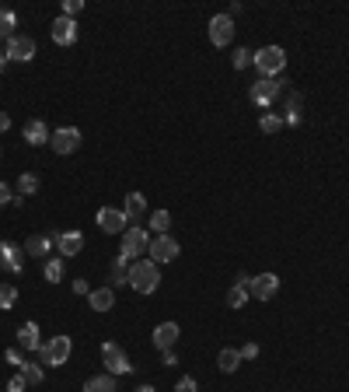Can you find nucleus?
I'll return each instance as SVG.
<instances>
[{
  "label": "nucleus",
  "mask_w": 349,
  "mask_h": 392,
  "mask_svg": "<svg viewBox=\"0 0 349 392\" xmlns=\"http://www.w3.org/2000/svg\"><path fill=\"white\" fill-rule=\"evenodd\" d=\"M18 347H21V351H42L39 326H35V322H25V326L18 329Z\"/></svg>",
  "instance_id": "20"
},
{
  "label": "nucleus",
  "mask_w": 349,
  "mask_h": 392,
  "mask_svg": "<svg viewBox=\"0 0 349 392\" xmlns=\"http://www.w3.org/2000/svg\"><path fill=\"white\" fill-rule=\"evenodd\" d=\"M248 280H252L248 273H238V280L230 284V291H227V305H230V308H245V301L252 298V295H248Z\"/></svg>",
  "instance_id": "18"
},
{
  "label": "nucleus",
  "mask_w": 349,
  "mask_h": 392,
  "mask_svg": "<svg viewBox=\"0 0 349 392\" xmlns=\"http://www.w3.org/2000/svg\"><path fill=\"white\" fill-rule=\"evenodd\" d=\"M88 305H91L94 312H108V308H115V291H112V288H98V291L88 295Z\"/></svg>",
  "instance_id": "22"
},
{
  "label": "nucleus",
  "mask_w": 349,
  "mask_h": 392,
  "mask_svg": "<svg viewBox=\"0 0 349 392\" xmlns=\"http://www.w3.org/2000/svg\"><path fill=\"white\" fill-rule=\"evenodd\" d=\"M18 15L14 11H8V8H0V39H14L18 32Z\"/></svg>",
  "instance_id": "26"
},
{
  "label": "nucleus",
  "mask_w": 349,
  "mask_h": 392,
  "mask_svg": "<svg viewBox=\"0 0 349 392\" xmlns=\"http://www.w3.org/2000/svg\"><path fill=\"white\" fill-rule=\"evenodd\" d=\"M252 64L259 67L262 77H279L286 71V53L279 46H262L255 56H252Z\"/></svg>",
  "instance_id": "2"
},
{
  "label": "nucleus",
  "mask_w": 349,
  "mask_h": 392,
  "mask_svg": "<svg viewBox=\"0 0 349 392\" xmlns=\"http://www.w3.org/2000/svg\"><path fill=\"white\" fill-rule=\"evenodd\" d=\"M84 392H115V375H91L84 382Z\"/></svg>",
  "instance_id": "25"
},
{
  "label": "nucleus",
  "mask_w": 349,
  "mask_h": 392,
  "mask_svg": "<svg viewBox=\"0 0 349 392\" xmlns=\"http://www.w3.org/2000/svg\"><path fill=\"white\" fill-rule=\"evenodd\" d=\"M279 95H283V81H276V77H262V81H255V84L248 88V98H252L259 109L272 105Z\"/></svg>",
  "instance_id": "5"
},
{
  "label": "nucleus",
  "mask_w": 349,
  "mask_h": 392,
  "mask_svg": "<svg viewBox=\"0 0 349 392\" xmlns=\"http://www.w3.org/2000/svg\"><path fill=\"white\" fill-rule=\"evenodd\" d=\"M161 364H164V368H174V364H179V357H174L171 351H164V361H161Z\"/></svg>",
  "instance_id": "40"
},
{
  "label": "nucleus",
  "mask_w": 349,
  "mask_h": 392,
  "mask_svg": "<svg viewBox=\"0 0 349 392\" xmlns=\"http://www.w3.org/2000/svg\"><path fill=\"white\" fill-rule=\"evenodd\" d=\"M0 270L21 273L25 270V249H18L14 242H0Z\"/></svg>",
  "instance_id": "14"
},
{
  "label": "nucleus",
  "mask_w": 349,
  "mask_h": 392,
  "mask_svg": "<svg viewBox=\"0 0 349 392\" xmlns=\"http://www.w3.org/2000/svg\"><path fill=\"white\" fill-rule=\"evenodd\" d=\"M143 252H150V239H147V232L143 228H126L123 232V259H130V263H137Z\"/></svg>",
  "instance_id": "4"
},
{
  "label": "nucleus",
  "mask_w": 349,
  "mask_h": 392,
  "mask_svg": "<svg viewBox=\"0 0 349 392\" xmlns=\"http://www.w3.org/2000/svg\"><path fill=\"white\" fill-rule=\"evenodd\" d=\"M14 301H18V288H14V284H4V280H0V308L11 312Z\"/></svg>",
  "instance_id": "29"
},
{
  "label": "nucleus",
  "mask_w": 349,
  "mask_h": 392,
  "mask_svg": "<svg viewBox=\"0 0 349 392\" xmlns=\"http://www.w3.org/2000/svg\"><path fill=\"white\" fill-rule=\"evenodd\" d=\"M25 378H28V385H42V378H46V371H42V364H35V361H25L21 368H18Z\"/></svg>",
  "instance_id": "28"
},
{
  "label": "nucleus",
  "mask_w": 349,
  "mask_h": 392,
  "mask_svg": "<svg viewBox=\"0 0 349 392\" xmlns=\"http://www.w3.org/2000/svg\"><path fill=\"white\" fill-rule=\"evenodd\" d=\"M130 288L140 295H154L161 288V270L154 259H137L130 263Z\"/></svg>",
  "instance_id": "1"
},
{
  "label": "nucleus",
  "mask_w": 349,
  "mask_h": 392,
  "mask_svg": "<svg viewBox=\"0 0 349 392\" xmlns=\"http://www.w3.org/2000/svg\"><path fill=\"white\" fill-rule=\"evenodd\" d=\"M230 39H235V18H230V15H217L210 21V42L217 49H223V46H230Z\"/></svg>",
  "instance_id": "10"
},
{
  "label": "nucleus",
  "mask_w": 349,
  "mask_h": 392,
  "mask_svg": "<svg viewBox=\"0 0 349 392\" xmlns=\"http://www.w3.org/2000/svg\"><path fill=\"white\" fill-rule=\"evenodd\" d=\"M252 56H255L252 49H245V46H238V49H235V71H245V67L252 64Z\"/></svg>",
  "instance_id": "33"
},
{
  "label": "nucleus",
  "mask_w": 349,
  "mask_h": 392,
  "mask_svg": "<svg viewBox=\"0 0 349 392\" xmlns=\"http://www.w3.org/2000/svg\"><path fill=\"white\" fill-rule=\"evenodd\" d=\"M42 273H46L49 284H60V280H63V259H46Z\"/></svg>",
  "instance_id": "27"
},
{
  "label": "nucleus",
  "mask_w": 349,
  "mask_h": 392,
  "mask_svg": "<svg viewBox=\"0 0 349 392\" xmlns=\"http://www.w3.org/2000/svg\"><path fill=\"white\" fill-rule=\"evenodd\" d=\"M4 361H8V364H14V368H21V364H25V357H21L18 351H8V354H4Z\"/></svg>",
  "instance_id": "38"
},
{
  "label": "nucleus",
  "mask_w": 349,
  "mask_h": 392,
  "mask_svg": "<svg viewBox=\"0 0 349 392\" xmlns=\"http://www.w3.org/2000/svg\"><path fill=\"white\" fill-rule=\"evenodd\" d=\"M49 137H52V133H49V127H46L42 120H28V123H25V140H28L32 147L49 144Z\"/></svg>",
  "instance_id": "19"
},
{
  "label": "nucleus",
  "mask_w": 349,
  "mask_h": 392,
  "mask_svg": "<svg viewBox=\"0 0 349 392\" xmlns=\"http://www.w3.org/2000/svg\"><path fill=\"white\" fill-rule=\"evenodd\" d=\"M74 291H77V295H91V291H88V280H74Z\"/></svg>",
  "instance_id": "41"
},
{
  "label": "nucleus",
  "mask_w": 349,
  "mask_h": 392,
  "mask_svg": "<svg viewBox=\"0 0 349 392\" xmlns=\"http://www.w3.org/2000/svg\"><path fill=\"white\" fill-rule=\"evenodd\" d=\"M70 351H74V340H70V336H52V340L49 344H42V364H49V368H63L67 361H70Z\"/></svg>",
  "instance_id": "3"
},
{
  "label": "nucleus",
  "mask_w": 349,
  "mask_h": 392,
  "mask_svg": "<svg viewBox=\"0 0 349 392\" xmlns=\"http://www.w3.org/2000/svg\"><path fill=\"white\" fill-rule=\"evenodd\" d=\"M35 189H39V176H32V172H25V176L18 179V193H21V196H32Z\"/></svg>",
  "instance_id": "32"
},
{
  "label": "nucleus",
  "mask_w": 349,
  "mask_h": 392,
  "mask_svg": "<svg viewBox=\"0 0 349 392\" xmlns=\"http://www.w3.org/2000/svg\"><path fill=\"white\" fill-rule=\"evenodd\" d=\"M276 291H279V277L276 273H259V277L248 280V295L255 301H269V298H276Z\"/></svg>",
  "instance_id": "8"
},
{
  "label": "nucleus",
  "mask_w": 349,
  "mask_h": 392,
  "mask_svg": "<svg viewBox=\"0 0 349 392\" xmlns=\"http://www.w3.org/2000/svg\"><path fill=\"white\" fill-rule=\"evenodd\" d=\"M123 214H126V224H130V228H140V221H143V214H147V200H143V193H130Z\"/></svg>",
  "instance_id": "17"
},
{
  "label": "nucleus",
  "mask_w": 349,
  "mask_h": 392,
  "mask_svg": "<svg viewBox=\"0 0 349 392\" xmlns=\"http://www.w3.org/2000/svg\"><path fill=\"white\" fill-rule=\"evenodd\" d=\"M4 130H11V116H8V112H0V133H4Z\"/></svg>",
  "instance_id": "42"
},
{
  "label": "nucleus",
  "mask_w": 349,
  "mask_h": 392,
  "mask_svg": "<svg viewBox=\"0 0 349 392\" xmlns=\"http://www.w3.org/2000/svg\"><path fill=\"white\" fill-rule=\"evenodd\" d=\"M52 242H56V249H60V259H74L84 249V235L81 232H56Z\"/></svg>",
  "instance_id": "13"
},
{
  "label": "nucleus",
  "mask_w": 349,
  "mask_h": 392,
  "mask_svg": "<svg viewBox=\"0 0 349 392\" xmlns=\"http://www.w3.org/2000/svg\"><path fill=\"white\" fill-rule=\"evenodd\" d=\"M49 147H52L56 154H74V151L81 147V130H77V127H60V130L49 137Z\"/></svg>",
  "instance_id": "9"
},
{
  "label": "nucleus",
  "mask_w": 349,
  "mask_h": 392,
  "mask_svg": "<svg viewBox=\"0 0 349 392\" xmlns=\"http://www.w3.org/2000/svg\"><path fill=\"white\" fill-rule=\"evenodd\" d=\"M8 200H14V196H11L8 183H0V207H8Z\"/></svg>",
  "instance_id": "39"
},
{
  "label": "nucleus",
  "mask_w": 349,
  "mask_h": 392,
  "mask_svg": "<svg viewBox=\"0 0 349 392\" xmlns=\"http://www.w3.org/2000/svg\"><path fill=\"white\" fill-rule=\"evenodd\" d=\"M174 392H199V385H196V378H179V385H174Z\"/></svg>",
  "instance_id": "34"
},
{
  "label": "nucleus",
  "mask_w": 349,
  "mask_h": 392,
  "mask_svg": "<svg viewBox=\"0 0 349 392\" xmlns=\"http://www.w3.org/2000/svg\"><path fill=\"white\" fill-rule=\"evenodd\" d=\"M182 249H179V242H174L171 235H157L154 242H150V252H147V259H154V263H171L174 256H179Z\"/></svg>",
  "instance_id": "11"
},
{
  "label": "nucleus",
  "mask_w": 349,
  "mask_h": 392,
  "mask_svg": "<svg viewBox=\"0 0 349 392\" xmlns=\"http://www.w3.org/2000/svg\"><path fill=\"white\" fill-rule=\"evenodd\" d=\"M252 357H259V344H245L241 347V361H252Z\"/></svg>",
  "instance_id": "37"
},
{
  "label": "nucleus",
  "mask_w": 349,
  "mask_h": 392,
  "mask_svg": "<svg viewBox=\"0 0 349 392\" xmlns=\"http://www.w3.org/2000/svg\"><path fill=\"white\" fill-rule=\"evenodd\" d=\"M98 228H101L105 235H119V232H126V214L115 210V207H101V210H98Z\"/></svg>",
  "instance_id": "12"
},
{
  "label": "nucleus",
  "mask_w": 349,
  "mask_h": 392,
  "mask_svg": "<svg viewBox=\"0 0 349 392\" xmlns=\"http://www.w3.org/2000/svg\"><path fill=\"white\" fill-rule=\"evenodd\" d=\"M4 64H8V42H0V71H4Z\"/></svg>",
  "instance_id": "43"
},
{
  "label": "nucleus",
  "mask_w": 349,
  "mask_h": 392,
  "mask_svg": "<svg viewBox=\"0 0 349 392\" xmlns=\"http://www.w3.org/2000/svg\"><path fill=\"white\" fill-rule=\"evenodd\" d=\"M137 392H157V389H154V385H140Z\"/></svg>",
  "instance_id": "44"
},
{
  "label": "nucleus",
  "mask_w": 349,
  "mask_h": 392,
  "mask_svg": "<svg viewBox=\"0 0 349 392\" xmlns=\"http://www.w3.org/2000/svg\"><path fill=\"white\" fill-rule=\"evenodd\" d=\"M52 42H56V46H74V42H77V21L60 15V18L52 21Z\"/></svg>",
  "instance_id": "15"
},
{
  "label": "nucleus",
  "mask_w": 349,
  "mask_h": 392,
  "mask_svg": "<svg viewBox=\"0 0 349 392\" xmlns=\"http://www.w3.org/2000/svg\"><path fill=\"white\" fill-rule=\"evenodd\" d=\"M81 0H67V4H63V18H74V15H81Z\"/></svg>",
  "instance_id": "36"
},
{
  "label": "nucleus",
  "mask_w": 349,
  "mask_h": 392,
  "mask_svg": "<svg viewBox=\"0 0 349 392\" xmlns=\"http://www.w3.org/2000/svg\"><path fill=\"white\" fill-rule=\"evenodd\" d=\"M35 56H39V46H35L32 35H14V39H8V60H14V64H32Z\"/></svg>",
  "instance_id": "7"
},
{
  "label": "nucleus",
  "mask_w": 349,
  "mask_h": 392,
  "mask_svg": "<svg viewBox=\"0 0 349 392\" xmlns=\"http://www.w3.org/2000/svg\"><path fill=\"white\" fill-rule=\"evenodd\" d=\"M179 336H182L179 322H161V326L154 329V347H157V351H171L174 344H179Z\"/></svg>",
  "instance_id": "16"
},
{
  "label": "nucleus",
  "mask_w": 349,
  "mask_h": 392,
  "mask_svg": "<svg viewBox=\"0 0 349 392\" xmlns=\"http://www.w3.org/2000/svg\"><path fill=\"white\" fill-rule=\"evenodd\" d=\"M25 389H28V378H25V375L18 371V375L11 378V385H8V392H25Z\"/></svg>",
  "instance_id": "35"
},
{
  "label": "nucleus",
  "mask_w": 349,
  "mask_h": 392,
  "mask_svg": "<svg viewBox=\"0 0 349 392\" xmlns=\"http://www.w3.org/2000/svg\"><path fill=\"white\" fill-rule=\"evenodd\" d=\"M217 368H220V371H227V375H230V371H238V368H241V351L223 347V351L217 354Z\"/></svg>",
  "instance_id": "24"
},
{
  "label": "nucleus",
  "mask_w": 349,
  "mask_h": 392,
  "mask_svg": "<svg viewBox=\"0 0 349 392\" xmlns=\"http://www.w3.org/2000/svg\"><path fill=\"white\" fill-rule=\"evenodd\" d=\"M150 228H154L157 235H168V228H171V214H168V210H154V214H150Z\"/></svg>",
  "instance_id": "31"
},
{
  "label": "nucleus",
  "mask_w": 349,
  "mask_h": 392,
  "mask_svg": "<svg viewBox=\"0 0 349 392\" xmlns=\"http://www.w3.org/2000/svg\"><path fill=\"white\" fill-rule=\"evenodd\" d=\"M119 284H130V259H123V256L108 270V288H119Z\"/></svg>",
  "instance_id": "23"
},
{
  "label": "nucleus",
  "mask_w": 349,
  "mask_h": 392,
  "mask_svg": "<svg viewBox=\"0 0 349 392\" xmlns=\"http://www.w3.org/2000/svg\"><path fill=\"white\" fill-rule=\"evenodd\" d=\"M52 245H56V242H52V235H32V239L25 242V256H35V259H46Z\"/></svg>",
  "instance_id": "21"
},
{
  "label": "nucleus",
  "mask_w": 349,
  "mask_h": 392,
  "mask_svg": "<svg viewBox=\"0 0 349 392\" xmlns=\"http://www.w3.org/2000/svg\"><path fill=\"white\" fill-rule=\"evenodd\" d=\"M283 123H286L283 116H276V112H266V116L259 120V130H262V133H279Z\"/></svg>",
  "instance_id": "30"
},
{
  "label": "nucleus",
  "mask_w": 349,
  "mask_h": 392,
  "mask_svg": "<svg viewBox=\"0 0 349 392\" xmlns=\"http://www.w3.org/2000/svg\"><path fill=\"white\" fill-rule=\"evenodd\" d=\"M101 364L108 368V375H130L133 371V364H130V357H126V351L119 344H105L101 347Z\"/></svg>",
  "instance_id": "6"
}]
</instances>
